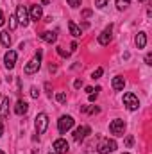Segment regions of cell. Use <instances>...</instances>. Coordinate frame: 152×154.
<instances>
[{
  "instance_id": "1",
  "label": "cell",
  "mask_w": 152,
  "mask_h": 154,
  "mask_svg": "<svg viewBox=\"0 0 152 154\" xmlns=\"http://www.w3.org/2000/svg\"><path fill=\"white\" fill-rule=\"evenodd\" d=\"M39 66H41V52H38V54L25 65L23 72H25L27 75H32V74H36V72L39 70Z\"/></svg>"
},
{
  "instance_id": "2",
  "label": "cell",
  "mask_w": 152,
  "mask_h": 154,
  "mask_svg": "<svg viewBox=\"0 0 152 154\" xmlns=\"http://www.w3.org/2000/svg\"><path fill=\"white\" fill-rule=\"evenodd\" d=\"M74 124H75V120H74L72 116L65 115V116H61V118H59V122H57V129H59V133H61V134H66V133L74 127Z\"/></svg>"
},
{
  "instance_id": "3",
  "label": "cell",
  "mask_w": 152,
  "mask_h": 154,
  "mask_svg": "<svg viewBox=\"0 0 152 154\" xmlns=\"http://www.w3.org/2000/svg\"><path fill=\"white\" fill-rule=\"evenodd\" d=\"M16 20H18V23L20 25H23V27H27L29 25V11H27V7L25 5H18L16 7Z\"/></svg>"
},
{
  "instance_id": "4",
  "label": "cell",
  "mask_w": 152,
  "mask_h": 154,
  "mask_svg": "<svg viewBox=\"0 0 152 154\" xmlns=\"http://www.w3.org/2000/svg\"><path fill=\"white\" fill-rule=\"evenodd\" d=\"M97 149H99V154H109L116 149V142H114V140H109V138H104V140L99 143Z\"/></svg>"
},
{
  "instance_id": "5",
  "label": "cell",
  "mask_w": 152,
  "mask_h": 154,
  "mask_svg": "<svg viewBox=\"0 0 152 154\" xmlns=\"http://www.w3.org/2000/svg\"><path fill=\"white\" fill-rule=\"evenodd\" d=\"M34 125H36L38 134H43V133L47 131V127H48V116H47V113H39V115L36 116Z\"/></svg>"
},
{
  "instance_id": "6",
  "label": "cell",
  "mask_w": 152,
  "mask_h": 154,
  "mask_svg": "<svg viewBox=\"0 0 152 154\" xmlns=\"http://www.w3.org/2000/svg\"><path fill=\"white\" fill-rule=\"evenodd\" d=\"M123 104L127 106V109L134 111V109H138L140 100H138V97H136L134 93H125V95H123Z\"/></svg>"
},
{
  "instance_id": "7",
  "label": "cell",
  "mask_w": 152,
  "mask_h": 154,
  "mask_svg": "<svg viewBox=\"0 0 152 154\" xmlns=\"http://www.w3.org/2000/svg\"><path fill=\"white\" fill-rule=\"evenodd\" d=\"M109 131L113 133L114 136H123V131H125V122L123 120H113L109 124Z\"/></svg>"
},
{
  "instance_id": "8",
  "label": "cell",
  "mask_w": 152,
  "mask_h": 154,
  "mask_svg": "<svg viewBox=\"0 0 152 154\" xmlns=\"http://www.w3.org/2000/svg\"><path fill=\"white\" fill-rule=\"evenodd\" d=\"M90 133H91V129H90L88 125H81V127H77L75 131H74V140H75L77 143H81Z\"/></svg>"
},
{
  "instance_id": "9",
  "label": "cell",
  "mask_w": 152,
  "mask_h": 154,
  "mask_svg": "<svg viewBox=\"0 0 152 154\" xmlns=\"http://www.w3.org/2000/svg\"><path fill=\"white\" fill-rule=\"evenodd\" d=\"M68 149H70V145H68V142H66V140L59 138V140H56V142H54V151H56L57 154H66V152H68Z\"/></svg>"
},
{
  "instance_id": "10",
  "label": "cell",
  "mask_w": 152,
  "mask_h": 154,
  "mask_svg": "<svg viewBox=\"0 0 152 154\" xmlns=\"http://www.w3.org/2000/svg\"><path fill=\"white\" fill-rule=\"evenodd\" d=\"M4 65H5L9 70L14 68V65H16V52H14V50L5 52V56H4Z\"/></svg>"
},
{
  "instance_id": "11",
  "label": "cell",
  "mask_w": 152,
  "mask_h": 154,
  "mask_svg": "<svg viewBox=\"0 0 152 154\" xmlns=\"http://www.w3.org/2000/svg\"><path fill=\"white\" fill-rule=\"evenodd\" d=\"M111 31H113V25L106 27V29L100 32V36H99V43H100V45H109V41H111Z\"/></svg>"
},
{
  "instance_id": "12",
  "label": "cell",
  "mask_w": 152,
  "mask_h": 154,
  "mask_svg": "<svg viewBox=\"0 0 152 154\" xmlns=\"http://www.w3.org/2000/svg\"><path fill=\"white\" fill-rule=\"evenodd\" d=\"M41 16H43L41 5H32V7H31V11H29V18H31V20H34V22H38V20H41Z\"/></svg>"
},
{
  "instance_id": "13",
  "label": "cell",
  "mask_w": 152,
  "mask_h": 154,
  "mask_svg": "<svg viewBox=\"0 0 152 154\" xmlns=\"http://www.w3.org/2000/svg\"><path fill=\"white\" fill-rule=\"evenodd\" d=\"M27 111H29V104L20 99V100L16 102V106H14V113H16V115H25Z\"/></svg>"
},
{
  "instance_id": "14",
  "label": "cell",
  "mask_w": 152,
  "mask_h": 154,
  "mask_svg": "<svg viewBox=\"0 0 152 154\" xmlns=\"http://www.w3.org/2000/svg\"><path fill=\"white\" fill-rule=\"evenodd\" d=\"M7 113H9V97H4L0 104V120L7 118Z\"/></svg>"
},
{
  "instance_id": "15",
  "label": "cell",
  "mask_w": 152,
  "mask_h": 154,
  "mask_svg": "<svg viewBox=\"0 0 152 154\" xmlns=\"http://www.w3.org/2000/svg\"><path fill=\"white\" fill-rule=\"evenodd\" d=\"M134 41H136V47H138V48H143V47L147 45V34H145V32H138V36H136Z\"/></svg>"
},
{
  "instance_id": "16",
  "label": "cell",
  "mask_w": 152,
  "mask_h": 154,
  "mask_svg": "<svg viewBox=\"0 0 152 154\" xmlns=\"http://www.w3.org/2000/svg\"><path fill=\"white\" fill-rule=\"evenodd\" d=\"M39 38L43 39V41H47V43H54V41L57 39V34H56V32H50V31H47V32H43Z\"/></svg>"
},
{
  "instance_id": "17",
  "label": "cell",
  "mask_w": 152,
  "mask_h": 154,
  "mask_svg": "<svg viewBox=\"0 0 152 154\" xmlns=\"http://www.w3.org/2000/svg\"><path fill=\"white\" fill-rule=\"evenodd\" d=\"M123 86H125V81H123V77H114V79H113V90H114V91H120V90H123Z\"/></svg>"
},
{
  "instance_id": "18",
  "label": "cell",
  "mask_w": 152,
  "mask_h": 154,
  "mask_svg": "<svg viewBox=\"0 0 152 154\" xmlns=\"http://www.w3.org/2000/svg\"><path fill=\"white\" fill-rule=\"evenodd\" d=\"M0 41H2V45H4V47H9V45H11V36H9V31H4V32L0 34Z\"/></svg>"
},
{
  "instance_id": "19",
  "label": "cell",
  "mask_w": 152,
  "mask_h": 154,
  "mask_svg": "<svg viewBox=\"0 0 152 154\" xmlns=\"http://www.w3.org/2000/svg\"><path fill=\"white\" fill-rule=\"evenodd\" d=\"M68 29H70V32H72V36H75V38H79L82 32H81V29L77 27L74 22H68Z\"/></svg>"
},
{
  "instance_id": "20",
  "label": "cell",
  "mask_w": 152,
  "mask_h": 154,
  "mask_svg": "<svg viewBox=\"0 0 152 154\" xmlns=\"http://www.w3.org/2000/svg\"><path fill=\"white\" fill-rule=\"evenodd\" d=\"M129 4H131V0H116V7H118L120 11H122V9H127Z\"/></svg>"
},
{
  "instance_id": "21",
  "label": "cell",
  "mask_w": 152,
  "mask_h": 154,
  "mask_svg": "<svg viewBox=\"0 0 152 154\" xmlns=\"http://www.w3.org/2000/svg\"><path fill=\"white\" fill-rule=\"evenodd\" d=\"M16 16H9V29L13 31V29H16Z\"/></svg>"
},
{
  "instance_id": "22",
  "label": "cell",
  "mask_w": 152,
  "mask_h": 154,
  "mask_svg": "<svg viewBox=\"0 0 152 154\" xmlns=\"http://www.w3.org/2000/svg\"><path fill=\"white\" fill-rule=\"evenodd\" d=\"M57 54H59L61 57H68V56H70V52H66L63 47H57Z\"/></svg>"
},
{
  "instance_id": "23",
  "label": "cell",
  "mask_w": 152,
  "mask_h": 154,
  "mask_svg": "<svg viewBox=\"0 0 152 154\" xmlns=\"http://www.w3.org/2000/svg\"><path fill=\"white\" fill-rule=\"evenodd\" d=\"M108 2H109V0H95V5H97L99 9H102V7L108 5Z\"/></svg>"
},
{
  "instance_id": "24",
  "label": "cell",
  "mask_w": 152,
  "mask_h": 154,
  "mask_svg": "<svg viewBox=\"0 0 152 154\" xmlns=\"http://www.w3.org/2000/svg\"><path fill=\"white\" fill-rule=\"evenodd\" d=\"M56 100L63 104V102H66V95H65V93H57V95H56Z\"/></svg>"
},
{
  "instance_id": "25",
  "label": "cell",
  "mask_w": 152,
  "mask_h": 154,
  "mask_svg": "<svg viewBox=\"0 0 152 154\" xmlns=\"http://www.w3.org/2000/svg\"><path fill=\"white\" fill-rule=\"evenodd\" d=\"M132 143H134V138L129 134V136L125 138V147H132Z\"/></svg>"
},
{
  "instance_id": "26",
  "label": "cell",
  "mask_w": 152,
  "mask_h": 154,
  "mask_svg": "<svg viewBox=\"0 0 152 154\" xmlns=\"http://www.w3.org/2000/svg\"><path fill=\"white\" fill-rule=\"evenodd\" d=\"M102 74H104V70H102V68H97V70L93 72V75H91V77H93V79H99Z\"/></svg>"
},
{
  "instance_id": "27",
  "label": "cell",
  "mask_w": 152,
  "mask_h": 154,
  "mask_svg": "<svg viewBox=\"0 0 152 154\" xmlns=\"http://www.w3.org/2000/svg\"><path fill=\"white\" fill-rule=\"evenodd\" d=\"M99 90H100V88H97V90H95V93H93V91H91V93H90V97H88V99H90V102H93V100H95V99H97V95H99V93H97V91H99Z\"/></svg>"
},
{
  "instance_id": "28",
  "label": "cell",
  "mask_w": 152,
  "mask_h": 154,
  "mask_svg": "<svg viewBox=\"0 0 152 154\" xmlns=\"http://www.w3.org/2000/svg\"><path fill=\"white\" fill-rule=\"evenodd\" d=\"M68 4H70L72 7H79V5H81V0H68Z\"/></svg>"
},
{
  "instance_id": "29",
  "label": "cell",
  "mask_w": 152,
  "mask_h": 154,
  "mask_svg": "<svg viewBox=\"0 0 152 154\" xmlns=\"http://www.w3.org/2000/svg\"><path fill=\"white\" fill-rule=\"evenodd\" d=\"M88 16H91V11L90 9H84L82 11V18H88Z\"/></svg>"
},
{
  "instance_id": "30",
  "label": "cell",
  "mask_w": 152,
  "mask_h": 154,
  "mask_svg": "<svg viewBox=\"0 0 152 154\" xmlns=\"http://www.w3.org/2000/svg\"><path fill=\"white\" fill-rule=\"evenodd\" d=\"M31 95H32V97L36 99V97H38V95H39V91H38V90H36V88H32V90H31Z\"/></svg>"
},
{
  "instance_id": "31",
  "label": "cell",
  "mask_w": 152,
  "mask_h": 154,
  "mask_svg": "<svg viewBox=\"0 0 152 154\" xmlns=\"http://www.w3.org/2000/svg\"><path fill=\"white\" fill-rule=\"evenodd\" d=\"M74 86H75V88H81V86H82V81H81V79H77L75 82H74Z\"/></svg>"
},
{
  "instance_id": "32",
  "label": "cell",
  "mask_w": 152,
  "mask_h": 154,
  "mask_svg": "<svg viewBox=\"0 0 152 154\" xmlns=\"http://www.w3.org/2000/svg\"><path fill=\"white\" fill-rule=\"evenodd\" d=\"M4 22H5V18H4V13H2V11H0V27H2V25H4Z\"/></svg>"
},
{
  "instance_id": "33",
  "label": "cell",
  "mask_w": 152,
  "mask_h": 154,
  "mask_svg": "<svg viewBox=\"0 0 152 154\" xmlns=\"http://www.w3.org/2000/svg\"><path fill=\"white\" fill-rule=\"evenodd\" d=\"M150 61H152V56H150V54H147V57H145V63H147V65H150Z\"/></svg>"
},
{
  "instance_id": "34",
  "label": "cell",
  "mask_w": 152,
  "mask_h": 154,
  "mask_svg": "<svg viewBox=\"0 0 152 154\" xmlns=\"http://www.w3.org/2000/svg\"><path fill=\"white\" fill-rule=\"evenodd\" d=\"M2 133H4V124L0 122V136H2Z\"/></svg>"
},
{
  "instance_id": "35",
  "label": "cell",
  "mask_w": 152,
  "mask_h": 154,
  "mask_svg": "<svg viewBox=\"0 0 152 154\" xmlns=\"http://www.w3.org/2000/svg\"><path fill=\"white\" fill-rule=\"evenodd\" d=\"M0 154H5V152H4V151H0Z\"/></svg>"
},
{
  "instance_id": "36",
  "label": "cell",
  "mask_w": 152,
  "mask_h": 154,
  "mask_svg": "<svg viewBox=\"0 0 152 154\" xmlns=\"http://www.w3.org/2000/svg\"><path fill=\"white\" fill-rule=\"evenodd\" d=\"M138 2H145V0H138Z\"/></svg>"
},
{
  "instance_id": "37",
  "label": "cell",
  "mask_w": 152,
  "mask_h": 154,
  "mask_svg": "<svg viewBox=\"0 0 152 154\" xmlns=\"http://www.w3.org/2000/svg\"><path fill=\"white\" fill-rule=\"evenodd\" d=\"M123 154H129V152H123Z\"/></svg>"
},
{
  "instance_id": "38",
  "label": "cell",
  "mask_w": 152,
  "mask_h": 154,
  "mask_svg": "<svg viewBox=\"0 0 152 154\" xmlns=\"http://www.w3.org/2000/svg\"><path fill=\"white\" fill-rule=\"evenodd\" d=\"M50 154H52V152H50Z\"/></svg>"
}]
</instances>
